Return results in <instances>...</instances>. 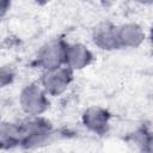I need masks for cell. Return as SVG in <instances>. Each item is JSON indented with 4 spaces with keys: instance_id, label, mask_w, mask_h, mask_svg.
<instances>
[{
    "instance_id": "5b68a950",
    "label": "cell",
    "mask_w": 153,
    "mask_h": 153,
    "mask_svg": "<svg viewBox=\"0 0 153 153\" xmlns=\"http://www.w3.org/2000/svg\"><path fill=\"white\" fill-rule=\"evenodd\" d=\"M90 50L82 44H73L66 48L65 62L69 69H80L87 66L91 61Z\"/></svg>"
},
{
    "instance_id": "9c48e42d",
    "label": "cell",
    "mask_w": 153,
    "mask_h": 153,
    "mask_svg": "<svg viewBox=\"0 0 153 153\" xmlns=\"http://www.w3.org/2000/svg\"><path fill=\"white\" fill-rule=\"evenodd\" d=\"M8 7H10V2H8V1H2V0H0V18L7 12Z\"/></svg>"
},
{
    "instance_id": "7a4b0ae2",
    "label": "cell",
    "mask_w": 153,
    "mask_h": 153,
    "mask_svg": "<svg viewBox=\"0 0 153 153\" xmlns=\"http://www.w3.org/2000/svg\"><path fill=\"white\" fill-rule=\"evenodd\" d=\"M20 104L23 110L32 116L39 115L48 106V100L44 96V92L37 85L26 86L20 94Z\"/></svg>"
},
{
    "instance_id": "6da1fadb",
    "label": "cell",
    "mask_w": 153,
    "mask_h": 153,
    "mask_svg": "<svg viewBox=\"0 0 153 153\" xmlns=\"http://www.w3.org/2000/svg\"><path fill=\"white\" fill-rule=\"evenodd\" d=\"M66 45L61 41H51L45 44L37 56V63L49 71H54L61 67L66 57Z\"/></svg>"
},
{
    "instance_id": "52a82bcc",
    "label": "cell",
    "mask_w": 153,
    "mask_h": 153,
    "mask_svg": "<svg viewBox=\"0 0 153 153\" xmlns=\"http://www.w3.org/2000/svg\"><path fill=\"white\" fill-rule=\"evenodd\" d=\"M109 121L108 112L102 108H90L84 114V123L91 130L97 133H103L106 129Z\"/></svg>"
},
{
    "instance_id": "3957f363",
    "label": "cell",
    "mask_w": 153,
    "mask_h": 153,
    "mask_svg": "<svg viewBox=\"0 0 153 153\" xmlns=\"http://www.w3.org/2000/svg\"><path fill=\"white\" fill-rule=\"evenodd\" d=\"M72 79V72L69 68H57L47 72L42 79L43 87L49 94L56 96L62 93L69 85Z\"/></svg>"
},
{
    "instance_id": "277c9868",
    "label": "cell",
    "mask_w": 153,
    "mask_h": 153,
    "mask_svg": "<svg viewBox=\"0 0 153 153\" xmlns=\"http://www.w3.org/2000/svg\"><path fill=\"white\" fill-rule=\"evenodd\" d=\"M93 39H94V43L103 49L111 50V49L121 48L118 37H117V27L108 23L99 25L94 30Z\"/></svg>"
},
{
    "instance_id": "ba28073f",
    "label": "cell",
    "mask_w": 153,
    "mask_h": 153,
    "mask_svg": "<svg viewBox=\"0 0 153 153\" xmlns=\"http://www.w3.org/2000/svg\"><path fill=\"white\" fill-rule=\"evenodd\" d=\"M12 72L10 71V69H7V68H4V69H1L0 71V86L1 85H5V84H7V82H10L11 81V79H12Z\"/></svg>"
},
{
    "instance_id": "8992f818",
    "label": "cell",
    "mask_w": 153,
    "mask_h": 153,
    "mask_svg": "<svg viewBox=\"0 0 153 153\" xmlns=\"http://www.w3.org/2000/svg\"><path fill=\"white\" fill-rule=\"evenodd\" d=\"M117 37L120 47H137L145 37L142 29L133 23L117 27Z\"/></svg>"
}]
</instances>
